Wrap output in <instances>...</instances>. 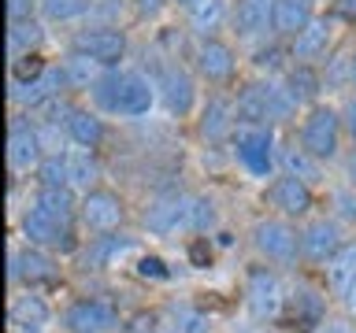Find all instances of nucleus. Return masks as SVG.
I'll list each match as a JSON object with an SVG mask.
<instances>
[{
	"label": "nucleus",
	"instance_id": "f257e3e1",
	"mask_svg": "<svg viewBox=\"0 0 356 333\" xmlns=\"http://www.w3.org/2000/svg\"><path fill=\"white\" fill-rule=\"evenodd\" d=\"M93 100L115 115H145L152 108V85L134 71H115L93 82Z\"/></svg>",
	"mask_w": 356,
	"mask_h": 333
},
{
	"label": "nucleus",
	"instance_id": "f03ea898",
	"mask_svg": "<svg viewBox=\"0 0 356 333\" xmlns=\"http://www.w3.org/2000/svg\"><path fill=\"white\" fill-rule=\"evenodd\" d=\"M293 93L282 85H245L238 93V104H234V115H238V122H252V126H267V122L275 119H286L289 111H293Z\"/></svg>",
	"mask_w": 356,
	"mask_h": 333
},
{
	"label": "nucleus",
	"instance_id": "7ed1b4c3",
	"mask_svg": "<svg viewBox=\"0 0 356 333\" xmlns=\"http://www.w3.org/2000/svg\"><path fill=\"white\" fill-rule=\"evenodd\" d=\"M234 148H238V160L245 163V171H252L256 178L271 174L275 163V141L267 126H252V122H241L234 130Z\"/></svg>",
	"mask_w": 356,
	"mask_h": 333
},
{
	"label": "nucleus",
	"instance_id": "20e7f679",
	"mask_svg": "<svg viewBox=\"0 0 356 333\" xmlns=\"http://www.w3.org/2000/svg\"><path fill=\"white\" fill-rule=\"evenodd\" d=\"M338 141H341V119L338 111L330 108H312L305 126H300V144L316 155V160H330L338 152Z\"/></svg>",
	"mask_w": 356,
	"mask_h": 333
},
{
	"label": "nucleus",
	"instance_id": "39448f33",
	"mask_svg": "<svg viewBox=\"0 0 356 333\" xmlns=\"http://www.w3.org/2000/svg\"><path fill=\"white\" fill-rule=\"evenodd\" d=\"M245 296H249L252 315H260V318H275L278 311H282V300H286L278 278L267 271V266H252V271L245 274Z\"/></svg>",
	"mask_w": 356,
	"mask_h": 333
},
{
	"label": "nucleus",
	"instance_id": "423d86ee",
	"mask_svg": "<svg viewBox=\"0 0 356 333\" xmlns=\"http://www.w3.org/2000/svg\"><path fill=\"white\" fill-rule=\"evenodd\" d=\"M22 233L30 237V244H38V248H74L71 241V226L60 219H52L49 211H41L38 204H33L26 215H22Z\"/></svg>",
	"mask_w": 356,
	"mask_h": 333
},
{
	"label": "nucleus",
	"instance_id": "0eeeda50",
	"mask_svg": "<svg viewBox=\"0 0 356 333\" xmlns=\"http://www.w3.org/2000/svg\"><path fill=\"white\" fill-rule=\"evenodd\" d=\"M115 322H119L115 307L104 304V300H78L63 315L67 333H108L115 330Z\"/></svg>",
	"mask_w": 356,
	"mask_h": 333
},
{
	"label": "nucleus",
	"instance_id": "6e6552de",
	"mask_svg": "<svg viewBox=\"0 0 356 333\" xmlns=\"http://www.w3.org/2000/svg\"><path fill=\"white\" fill-rule=\"evenodd\" d=\"M252 244L267 255V259H275V263H289V259L297 255V248H300V233H293V230L286 226V222L267 219V222H256V230H252Z\"/></svg>",
	"mask_w": 356,
	"mask_h": 333
},
{
	"label": "nucleus",
	"instance_id": "1a4fd4ad",
	"mask_svg": "<svg viewBox=\"0 0 356 333\" xmlns=\"http://www.w3.org/2000/svg\"><path fill=\"white\" fill-rule=\"evenodd\" d=\"M82 222L89 230H97V233L119 230L122 200L115 193H108V189H93V193H86V200H82Z\"/></svg>",
	"mask_w": 356,
	"mask_h": 333
},
{
	"label": "nucleus",
	"instance_id": "9d476101",
	"mask_svg": "<svg viewBox=\"0 0 356 333\" xmlns=\"http://www.w3.org/2000/svg\"><path fill=\"white\" fill-rule=\"evenodd\" d=\"M74 52H86V56H93L97 63L111 67V63L122 60V52H127V37H122L119 30H108V26L86 30L74 37Z\"/></svg>",
	"mask_w": 356,
	"mask_h": 333
},
{
	"label": "nucleus",
	"instance_id": "9b49d317",
	"mask_svg": "<svg viewBox=\"0 0 356 333\" xmlns=\"http://www.w3.org/2000/svg\"><path fill=\"white\" fill-rule=\"evenodd\" d=\"M189 204L193 200H186V196H160L145 211V226L152 233H160V237L163 233H175L178 226H189Z\"/></svg>",
	"mask_w": 356,
	"mask_h": 333
},
{
	"label": "nucleus",
	"instance_id": "f8f14e48",
	"mask_svg": "<svg viewBox=\"0 0 356 333\" xmlns=\"http://www.w3.org/2000/svg\"><path fill=\"white\" fill-rule=\"evenodd\" d=\"M267 196H271V204L282 211V215H305L312 207V189H308V182H300L297 174L275 178L271 189H267Z\"/></svg>",
	"mask_w": 356,
	"mask_h": 333
},
{
	"label": "nucleus",
	"instance_id": "ddd939ff",
	"mask_svg": "<svg viewBox=\"0 0 356 333\" xmlns=\"http://www.w3.org/2000/svg\"><path fill=\"white\" fill-rule=\"evenodd\" d=\"M41 133L30 130L26 122H15V130H11L8 137V163L11 171H30V166H41Z\"/></svg>",
	"mask_w": 356,
	"mask_h": 333
},
{
	"label": "nucleus",
	"instance_id": "4468645a",
	"mask_svg": "<svg viewBox=\"0 0 356 333\" xmlns=\"http://www.w3.org/2000/svg\"><path fill=\"white\" fill-rule=\"evenodd\" d=\"M338 248H341V233L327 219L312 222V226H305V233H300V252H305L312 263H327Z\"/></svg>",
	"mask_w": 356,
	"mask_h": 333
},
{
	"label": "nucleus",
	"instance_id": "2eb2a0df",
	"mask_svg": "<svg viewBox=\"0 0 356 333\" xmlns=\"http://www.w3.org/2000/svg\"><path fill=\"white\" fill-rule=\"evenodd\" d=\"M275 22V0H238L234 4V30L238 37H256Z\"/></svg>",
	"mask_w": 356,
	"mask_h": 333
},
{
	"label": "nucleus",
	"instance_id": "dca6fc26",
	"mask_svg": "<svg viewBox=\"0 0 356 333\" xmlns=\"http://www.w3.org/2000/svg\"><path fill=\"white\" fill-rule=\"evenodd\" d=\"M52 278H56V263H52L44 252L26 248V252H15V255H11V282H30V285H38V282H52Z\"/></svg>",
	"mask_w": 356,
	"mask_h": 333
},
{
	"label": "nucleus",
	"instance_id": "f3484780",
	"mask_svg": "<svg viewBox=\"0 0 356 333\" xmlns=\"http://www.w3.org/2000/svg\"><path fill=\"white\" fill-rule=\"evenodd\" d=\"M160 89H163L167 111L186 115V111L193 108V82H189V74L182 71V67H167V71L160 74Z\"/></svg>",
	"mask_w": 356,
	"mask_h": 333
},
{
	"label": "nucleus",
	"instance_id": "a211bd4d",
	"mask_svg": "<svg viewBox=\"0 0 356 333\" xmlns=\"http://www.w3.org/2000/svg\"><path fill=\"white\" fill-rule=\"evenodd\" d=\"M197 67L208 82H227L234 74V52L222 41H204L197 49Z\"/></svg>",
	"mask_w": 356,
	"mask_h": 333
},
{
	"label": "nucleus",
	"instance_id": "6ab92c4d",
	"mask_svg": "<svg viewBox=\"0 0 356 333\" xmlns=\"http://www.w3.org/2000/svg\"><path fill=\"white\" fill-rule=\"evenodd\" d=\"M60 85H67L63 71H44L41 78H33V82H15V89H11V100H15V104L38 108V104H44V100H52Z\"/></svg>",
	"mask_w": 356,
	"mask_h": 333
},
{
	"label": "nucleus",
	"instance_id": "aec40b11",
	"mask_svg": "<svg viewBox=\"0 0 356 333\" xmlns=\"http://www.w3.org/2000/svg\"><path fill=\"white\" fill-rule=\"evenodd\" d=\"M330 22L327 19H312L305 30L293 37V56L297 60H319V56H327L330 49Z\"/></svg>",
	"mask_w": 356,
	"mask_h": 333
},
{
	"label": "nucleus",
	"instance_id": "412c9836",
	"mask_svg": "<svg viewBox=\"0 0 356 333\" xmlns=\"http://www.w3.org/2000/svg\"><path fill=\"white\" fill-rule=\"evenodd\" d=\"M312 22V0H275V33H297Z\"/></svg>",
	"mask_w": 356,
	"mask_h": 333
},
{
	"label": "nucleus",
	"instance_id": "4be33fe9",
	"mask_svg": "<svg viewBox=\"0 0 356 333\" xmlns=\"http://www.w3.org/2000/svg\"><path fill=\"white\" fill-rule=\"evenodd\" d=\"M11 326L15 330H41L44 322H49V304H44L41 296H15L11 300V311H8Z\"/></svg>",
	"mask_w": 356,
	"mask_h": 333
},
{
	"label": "nucleus",
	"instance_id": "5701e85b",
	"mask_svg": "<svg viewBox=\"0 0 356 333\" xmlns=\"http://www.w3.org/2000/svg\"><path fill=\"white\" fill-rule=\"evenodd\" d=\"M234 108L227 104L222 96H211L208 100V108H204V115H200V133H204L208 141H222L227 133L234 130Z\"/></svg>",
	"mask_w": 356,
	"mask_h": 333
},
{
	"label": "nucleus",
	"instance_id": "b1692460",
	"mask_svg": "<svg viewBox=\"0 0 356 333\" xmlns=\"http://www.w3.org/2000/svg\"><path fill=\"white\" fill-rule=\"evenodd\" d=\"M327 282H330V289H338V293H345V289L356 282V241L341 244V248L327 259Z\"/></svg>",
	"mask_w": 356,
	"mask_h": 333
},
{
	"label": "nucleus",
	"instance_id": "393cba45",
	"mask_svg": "<svg viewBox=\"0 0 356 333\" xmlns=\"http://www.w3.org/2000/svg\"><path fill=\"white\" fill-rule=\"evenodd\" d=\"M67 133H71V141L82 144V148H97V144L104 141V122L97 115H89V111H71V115H67Z\"/></svg>",
	"mask_w": 356,
	"mask_h": 333
},
{
	"label": "nucleus",
	"instance_id": "a878e982",
	"mask_svg": "<svg viewBox=\"0 0 356 333\" xmlns=\"http://www.w3.org/2000/svg\"><path fill=\"white\" fill-rule=\"evenodd\" d=\"M38 207H41V211H49L52 219H60V222H67V226H71V219H74V196H71V185H41Z\"/></svg>",
	"mask_w": 356,
	"mask_h": 333
},
{
	"label": "nucleus",
	"instance_id": "bb28decb",
	"mask_svg": "<svg viewBox=\"0 0 356 333\" xmlns=\"http://www.w3.org/2000/svg\"><path fill=\"white\" fill-rule=\"evenodd\" d=\"M41 41H44V30H41V22H33V19H15V22H11V30H8L11 56H26V52H33V49H38Z\"/></svg>",
	"mask_w": 356,
	"mask_h": 333
},
{
	"label": "nucleus",
	"instance_id": "cd10ccee",
	"mask_svg": "<svg viewBox=\"0 0 356 333\" xmlns=\"http://www.w3.org/2000/svg\"><path fill=\"white\" fill-rule=\"evenodd\" d=\"M97 67H104V63H97L93 56H86V52H74V56H67L63 60V78H67V85H78V89H86L89 82H97Z\"/></svg>",
	"mask_w": 356,
	"mask_h": 333
},
{
	"label": "nucleus",
	"instance_id": "c85d7f7f",
	"mask_svg": "<svg viewBox=\"0 0 356 333\" xmlns=\"http://www.w3.org/2000/svg\"><path fill=\"white\" fill-rule=\"evenodd\" d=\"M282 163H286L289 174L300 178V182H308V185L319 182V163H316V155H312L305 144H300V148H297V144H293V148H286L282 152Z\"/></svg>",
	"mask_w": 356,
	"mask_h": 333
},
{
	"label": "nucleus",
	"instance_id": "c756f323",
	"mask_svg": "<svg viewBox=\"0 0 356 333\" xmlns=\"http://www.w3.org/2000/svg\"><path fill=\"white\" fill-rule=\"evenodd\" d=\"M293 318H297L300 330H312V326L323 318V300L312 293V289H300V293H293Z\"/></svg>",
	"mask_w": 356,
	"mask_h": 333
},
{
	"label": "nucleus",
	"instance_id": "7c9ffc66",
	"mask_svg": "<svg viewBox=\"0 0 356 333\" xmlns=\"http://www.w3.org/2000/svg\"><path fill=\"white\" fill-rule=\"evenodd\" d=\"M286 89L293 93L297 104H308V100H316V93H319V78H316V71H308V67H293V71L286 74Z\"/></svg>",
	"mask_w": 356,
	"mask_h": 333
},
{
	"label": "nucleus",
	"instance_id": "2f4dec72",
	"mask_svg": "<svg viewBox=\"0 0 356 333\" xmlns=\"http://www.w3.org/2000/svg\"><path fill=\"white\" fill-rule=\"evenodd\" d=\"M67 171H71V185L74 189H86V193H89V185H93L97 182V160H93V155H89V152H71V155H67Z\"/></svg>",
	"mask_w": 356,
	"mask_h": 333
},
{
	"label": "nucleus",
	"instance_id": "473e14b6",
	"mask_svg": "<svg viewBox=\"0 0 356 333\" xmlns=\"http://www.w3.org/2000/svg\"><path fill=\"white\" fill-rule=\"evenodd\" d=\"M222 11H227L222 0H197V4H189V19H193V26L200 33H208L222 22Z\"/></svg>",
	"mask_w": 356,
	"mask_h": 333
},
{
	"label": "nucleus",
	"instance_id": "72a5a7b5",
	"mask_svg": "<svg viewBox=\"0 0 356 333\" xmlns=\"http://www.w3.org/2000/svg\"><path fill=\"white\" fill-rule=\"evenodd\" d=\"M41 185H71V171H67V155H49L41 166Z\"/></svg>",
	"mask_w": 356,
	"mask_h": 333
},
{
	"label": "nucleus",
	"instance_id": "f704fd0d",
	"mask_svg": "<svg viewBox=\"0 0 356 333\" xmlns=\"http://www.w3.org/2000/svg\"><path fill=\"white\" fill-rule=\"evenodd\" d=\"M41 8H44V15H49V19L67 22V19L82 15V11L89 8V0H41Z\"/></svg>",
	"mask_w": 356,
	"mask_h": 333
},
{
	"label": "nucleus",
	"instance_id": "c9c22d12",
	"mask_svg": "<svg viewBox=\"0 0 356 333\" xmlns=\"http://www.w3.org/2000/svg\"><path fill=\"white\" fill-rule=\"evenodd\" d=\"M208 315H200L193 307H178L175 311V333H208Z\"/></svg>",
	"mask_w": 356,
	"mask_h": 333
},
{
	"label": "nucleus",
	"instance_id": "e433bc0d",
	"mask_svg": "<svg viewBox=\"0 0 356 333\" xmlns=\"http://www.w3.org/2000/svg\"><path fill=\"white\" fill-rule=\"evenodd\" d=\"M44 74V63L38 52H26V56H15V82H33V78Z\"/></svg>",
	"mask_w": 356,
	"mask_h": 333
},
{
	"label": "nucleus",
	"instance_id": "4c0bfd02",
	"mask_svg": "<svg viewBox=\"0 0 356 333\" xmlns=\"http://www.w3.org/2000/svg\"><path fill=\"white\" fill-rule=\"evenodd\" d=\"M122 248H130V241H115V237H111V241H97V244H93V252L86 255V263H89V266H104L111 255L122 252Z\"/></svg>",
	"mask_w": 356,
	"mask_h": 333
},
{
	"label": "nucleus",
	"instance_id": "58836bf2",
	"mask_svg": "<svg viewBox=\"0 0 356 333\" xmlns=\"http://www.w3.org/2000/svg\"><path fill=\"white\" fill-rule=\"evenodd\" d=\"M211 222H216V207H211V200H193L189 204V230H208Z\"/></svg>",
	"mask_w": 356,
	"mask_h": 333
},
{
	"label": "nucleus",
	"instance_id": "ea45409f",
	"mask_svg": "<svg viewBox=\"0 0 356 333\" xmlns=\"http://www.w3.org/2000/svg\"><path fill=\"white\" fill-rule=\"evenodd\" d=\"M138 271H141V278H167V266H163V259H156V255H145V259L138 263Z\"/></svg>",
	"mask_w": 356,
	"mask_h": 333
},
{
	"label": "nucleus",
	"instance_id": "a19ab883",
	"mask_svg": "<svg viewBox=\"0 0 356 333\" xmlns=\"http://www.w3.org/2000/svg\"><path fill=\"white\" fill-rule=\"evenodd\" d=\"M338 207H341L345 219H356V200H353L349 193H338Z\"/></svg>",
	"mask_w": 356,
	"mask_h": 333
},
{
	"label": "nucleus",
	"instance_id": "79ce46f5",
	"mask_svg": "<svg viewBox=\"0 0 356 333\" xmlns=\"http://www.w3.org/2000/svg\"><path fill=\"white\" fill-rule=\"evenodd\" d=\"M334 11H338L341 19H356V0H338V4H334Z\"/></svg>",
	"mask_w": 356,
	"mask_h": 333
},
{
	"label": "nucleus",
	"instance_id": "37998d69",
	"mask_svg": "<svg viewBox=\"0 0 356 333\" xmlns=\"http://www.w3.org/2000/svg\"><path fill=\"white\" fill-rule=\"evenodd\" d=\"M345 130L356 137V100H349V104H345Z\"/></svg>",
	"mask_w": 356,
	"mask_h": 333
},
{
	"label": "nucleus",
	"instance_id": "c03bdc74",
	"mask_svg": "<svg viewBox=\"0 0 356 333\" xmlns=\"http://www.w3.org/2000/svg\"><path fill=\"white\" fill-rule=\"evenodd\" d=\"M278 63V52L267 49V52H256V67H275Z\"/></svg>",
	"mask_w": 356,
	"mask_h": 333
},
{
	"label": "nucleus",
	"instance_id": "a18cd8bd",
	"mask_svg": "<svg viewBox=\"0 0 356 333\" xmlns=\"http://www.w3.org/2000/svg\"><path fill=\"white\" fill-rule=\"evenodd\" d=\"M15 19H26V0H11V22Z\"/></svg>",
	"mask_w": 356,
	"mask_h": 333
},
{
	"label": "nucleus",
	"instance_id": "49530a36",
	"mask_svg": "<svg viewBox=\"0 0 356 333\" xmlns=\"http://www.w3.org/2000/svg\"><path fill=\"white\" fill-rule=\"evenodd\" d=\"M323 333H356V326H349V322H330Z\"/></svg>",
	"mask_w": 356,
	"mask_h": 333
},
{
	"label": "nucleus",
	"instance_id": "de8ad7c7",
	"mask_svg": "<svg viewBox=\"0 0 356 333\" xmlns=\"http://www.w3.org/2000/svg\"><path fill=\"white\" fill-rule=\"evenodd\" d=\"M341 296H345V307H349V311H353V315H356V282H353L349 289H345V293H341Z\"/></svg>",
	"mask_w": 356,
	"mask_h": 333
},
{
	"label": "nucleus",
	"instance_id": "09e8293b",
	"mask_svg": "<svg viewBox=\"0 0 356 333\" xmlns=\"http://www.w3.org/2000/svg\"><path fill=\"white\" fill-rule=\"evenodd\" d=\"M160 4H163V0H138V11H145V15H149V11H156Z\"/></svg>",
	"mask_w": 356,
	"mask_h": 333
},
{
	"label": "nucleus",
	"instance_id": "8fccbe9b",
	"mask_svg": "<svg viewBox=\"0 0 356 333\" xmlns=\"http://www.w3.org/2000/svg\"><path fill=\"white\" fill-rule=\"evenodd\" d=\"M349 82L356 85V56H349Z\"/></svg>",
	"mask_w": 356,
	"mask_h": 333
},
{
	"label": "nucleus",
	"instance_id": "3c124183",
	"mask_svg": "<svg viewBox=\"0 0 356 333\" xmlns=\"http://www.w3.org/2000/svg\"><path fill=\"white\" fill-rule=\"evenodd\" d=\"M349 171H353V178H356V155H353V166H349Z\"/></svg>",
	"mask_w": 356,
	"mask_h": 333
},
{
	"label": "nucleus",
	"instance_id": "603ef678",
	"mask_svg": "<svg viewBox=\"0 0 356 333\" xmlns=\"http://www.w3.org/2000/svg\"><path fill=\"white\" fill-rule=\"evenodd\" d=\"M178 4H197V0H178Z\"/></svg>",
	"mask_w": 356,
	"mask_h": 333
}]
</instances>
